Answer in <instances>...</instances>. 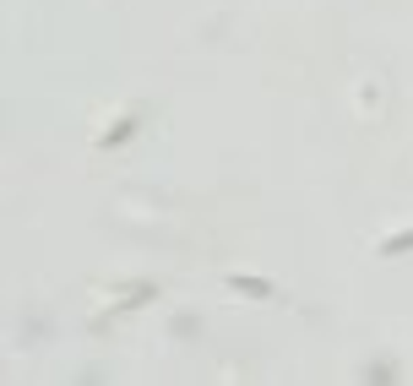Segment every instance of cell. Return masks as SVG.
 <instances>
[{"mask_svg":"<svg viewBox=\"0 0 413 386\" xmlns=\"http://www.w3.org/2000/svg\"><path fill=\"white\" fill-rule=\"evenodd\" d=\"M234 289H245V294H267V283H261V278H234Z\"/></svg>","mask_w":413,"mask_h":386,"instance_id":"cell-1","label":"cell"}]
</instances>
